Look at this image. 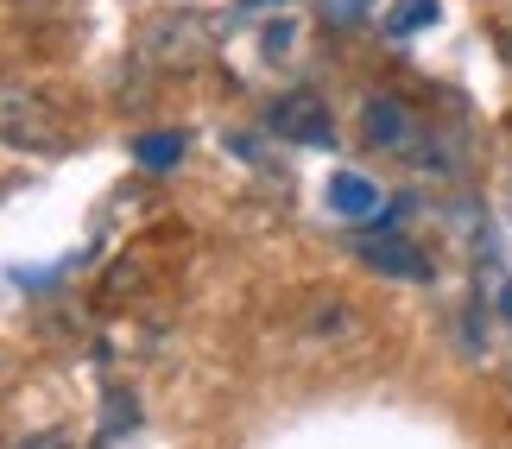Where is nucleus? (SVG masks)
I'll return each mask as SVG.
<instances>
[{
  "instance_id": "2",
  "label": "nucleus",
  "mask_w": 512,
  "mask_h": 449,
  "mask_svg": "<svg viewBox=\"0 0 512 449\" xmlns=\"http://www.w3.org/2000/svg\"><path fill=\"white\" fill-rule=\"evenodd\" d=\"M266 133H272V140L323 152V146H336V114H329V102L317 89H285L279 102L266 108Z\"/></svg>"
},
{
  "instance_id": "1",
  "label": "nucleus",
  "mask_w": 512,
  "mask_h": 449,
  "mask_svg": "<svg viewBox=\"0 0 512 449\" xmlns=\"http://www.w3.org/2000/svg\"><path fill=\"white\" fill-rule=\"evenodd\" d=\"M361 133H367L373 152H392V159H411V165H443L437 152L424 146L430 140L424 121L399 102V95H373V102L361 108Z\"/></svg>"
},
{
  "instance_id": "9",
  "label": "nucleus",
  "mask_w": 512,
  "mask_h": 449,
  "mask_svg": "<svg viewBox=\"0 0 512 449\" xmlns=\"http://www.w3.org/2000/svg\"><path fill=\"white\" fill-rule=\"evenodd\" d=\"M253 7H272V0H253Z\"/></svg>"
},
{
  "instance_id": "8",
  "label": "nucleus",
  "mask_w": 512,
  "mask_h": 449,
  "mask_svg": "<svg viewBox=\"0 0 512 449\" xmlns=\"http://www.w3.org/2000/svg\"><path fill=\"white\" fill-rule=\"evenodd\" d=\"M19 449H64V443H57V437H26Z\"/></svg>"
},
{
  "instance_id": "6",
  "label": "nucleus",
  "mask_w": 512,
  "mask_h": 449,
  "mask_svg": "<svg viewBox=\"0 0 512 449\" xmlns=\"http://www.w3.org/2000/svg\"><path fill=\"white\" fill-rule=\"evenodd\" d=\"M184 152H190V133H177V127H159V133H140V140H133V159H140L146 171L184 165Z\"/></svg>"
},
{
  "instance_id": "4",
  "label": "nucleus",
  "mask_w": 512,
  "mask_h": 449,
  "mask_svg": "<svg viewBox=\"0 0 512 449\" xmlns=\"http://www.w3.org/2000/svg\"><path fill=\"white\" fill-rule=\"evenodd\" d=\"M0 140L19 146V152H51L57 146V114L38 102V95H7L0 102Z\"/></svg>"
},
{
  "instance_id": "7",
  "label": "nucleus",
  "mask_w": 512,
  "mask_h": 449,
  "mask_svg": "<svg viewBox=\"0 0 512 449\" xmlns=\"http://www.w3.org/2000/svg\"><path fill=\"white\" fill-rule=\"evenodd\" d=\"M437 19V0H399V7L386 13V38H411L418 26H430Z\"/></svg>"
},
{
  "instance_id": "3",
  "label": "nucleus",
  "mask_w": 512,
  "mask_h": 449,
  "mask_svg": "<svg viewBox=\"0 0 512 449\" xmlns=\"http://www.w3.org/2000/svg\"><path fill=\"white\" fill-rule=\"evenodd\" d=\"M354 260L373 266L380 279H405V285H424L430 272H437L430 253L411 241V234H361V241H354Z\"/></svg>"
},
{
  "instance_id": "5",
  "label": "nucleus",
  "mask_w": 512,
  "mask_h": 449,
  "mask_svg": "<svg viewBox=\"0 0 512 449\" xmlns=\"http://www.w3.org/2000/svg\"><path fill=\"white\" fill-rule=\"evenodd\" d=\"M323 203H329V216H342V222H373V216H386V190L361 178V171H336V178L323 184Z\"/></svg>"
}]
</instances>
